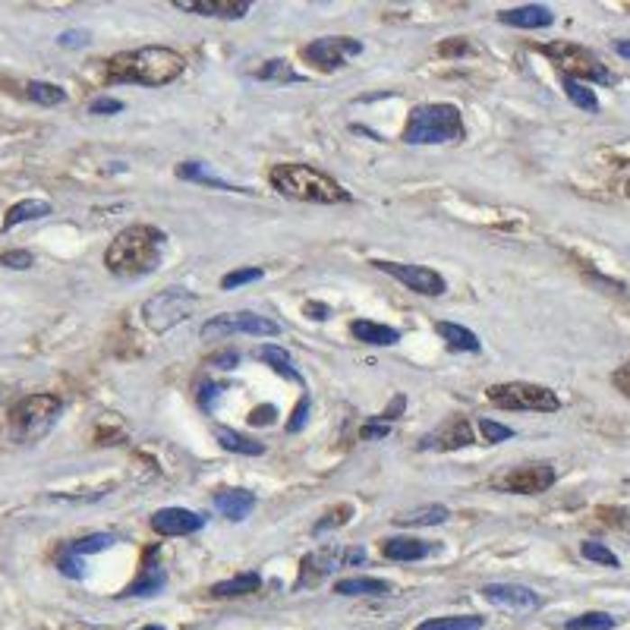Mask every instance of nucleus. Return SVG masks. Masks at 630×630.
<instances>
[{
  "instance_id": "nucleus-45",
  "label": "nucleus",
  "mask_w": 630,
  "mask_h": 630,
  "mask_svg": "<svg viewBox=\"0 0 630 630\" xmlns=\"http://www.w3.org/2000/svg\"><path fill=\"white\" fill-rule=\"evenodd\" d=\"M306 419H309V397H300V404H297L294 419L288 423V429H290V432H300L303 425H306Z\"/></svg>"
},
{
  "instance_id": "nucleus-38",
  "label": "nucleus",
  "mask_w": 630,
  "mask_h": 630,
  "mask_svg": "<svg viewBox=\"0 0 630 630\" xmlns=\"http://www.w3.org/2000/svg\"><path fill=\"white\" fill-rule=\"evenodd\" d=\"M350 514H353V507H350V505L337 507V511H328V514H324V520H318V524L313 526V536H324L328 530H337V526H343V524H347Z\"/></svg>"
},
{
  "instance_id": "nucleus-37",
  "label": "nucleus",
  "mask_w": 630,
  "mask_h": 630,
  "mask_svg": "<svg viewBox=\"0 0 630 630\" xmlns=\"http://www.w3.org/2000/svg\"><path fill=\"white\" fill-rule=\"evenodd\" d=\"M580 555L587 558V562L606 564V568H621L618 555H615L612 549H606L602 543H583V545H580Z\"/></svg>"
},
{
  "instance_id": "nucleus-44",
  "label": "nucleus",
  "mask_w": 630,
  "mask_h": 630,
  "mask_svg": "<svg viewBox=\"0 0 630 630\" xmlns=\"http://www.w3.org/2000/svg\"><path fill=\"white\" fill-rule=\"evenodd\" d=\"M88 111H92V114H120V111H123V101H117V98H95L92 105H88Z\"/></svg>"
},
{
  "instance_id": "nucleus-40",
  "label": "nucleus",
  "mask_w": 630,
  "mask_h": 630,
  "mask_svg": "<svg viewBox=\"0 0 630 630\" xmlns=\"http://www.w3.org/2000/svg\"><path fill=\"white\" fill-rule=\"evenodd\" d=\"M259 278H262V269H237V271H231V275L221 278V288L237 290V288H243V284L259 281Z\"/></svg>"
},
{
  "instance_id": "nucleus-16",
  "label": "nucleus",
  "mask_w": 630,
  "mask_h": 630,
  "mask_svg": "<svg viewBox=\"0 0 630 630\" xmlns=\"http://www.w3.org/2000/svg\"><path fill=\"white\" fill-rule=\"evenodd\" d=\"M202 526H205V517L187 511V507H161L151 517V530L161 533V536H189V533H199Z\"/></svg>"
},
{
  "instance_id": "nucleus-42",
  "label": "nucleus",
  "mask_w": 630,
  "mask_h": 630,
  "mask_svg": "<svg viewBox=\"0 0 630 630\" xmlns=\"http://www.w3.org/2000/svg\"><path fill=\"white\" fill-rule=\"evenodd\" d=\"M32 262H35V259H32L29 250H10V252H4V256H0V265H4V269H13V271L32 269Z\"/></svg>"
},
{
  "instance_id": "nucleus-47",
  "label": "nucleus",
  "mask_w": 630,
  "mask_h": 630,
  "mask_svg": "<svg viewBox=\"0 0 630 630\" xmlns=\"http://www.w3.org/2000/svg\"><path fill=\"white\" fill-rule=\"evenodd\" d=\"M208 362H212V366H218V369H233L240 362V353H237V350H224V353H215Z\"/></svg>"
},
{
  "instance_id": "nucleus-21",
  "label": "nucleus",
  "mask_w": 630,
  "mask_h": 630,
  "mask_svg": "<svg viewBox=\"0 0 630 630\" xmlns=\"http://www.w3.org/2000/svg\"><path fill=\"white\" fill-rule=\"evenodd\" d=\"M356 341L362 343H372V347H394L400 341V331L391 328V324H379V322H369V318H356L350 324Z\"/></svg>"
},
{
  "instance_id": "nucleus-35",
  "label": "nucleus",
  "mask_w": 630,
  "mask_h": 630,
  "mask_svg": "<svg viewBox=\"0 0 630 630\" xmlns=\"http://www.w3.org/2000/svg\"><path fill=\"white\" fill-rule=\"evenodd\" d=\"M564 627L568 630H612V627H618V618H612V615H606V612H587V615H580V618H571Z\"/></svg>"
},
{
  "instance_id": "nucleus-36",
  "label": "nucleus",
  "mask_w": 630,
  "mask_h": 630,
  "mask_svg": "<svg viewBox=\"0 0 630 630\" xmlns=\"http://www.w3.org/2000/svg\"><path fill=\"white\" fill-rule=\"evenodd\" d=\"M111 545H114V536H111V533H92V536L76 539V543L69 545V552H73V555H79V558H86V555H95V552L111 549Z\"/></svg>"
},
{
  "instance_id": "nucleus-55",
  "label": "nucleus",
  "mask_w": 630,
  "mask_h": 630,
  "mask_svg": "<svg viewBox=\"0 0 630 630\" xmlns=\"http://www.w3.org/2000/svg\"><path fill=\"white\" fill-rule=\"evenodd\" d=\"M627 196H630V183H627Z\"/></svg>"
},
{
  "instance_id": "nucleus-1",
  "label": "nucleus",
  "mask_w": 630,
  "mask_h": 630,
  "mask_svg": "<svg viewBox=\"0 0 630 630\" xmlns=\"http://www.w3.org/2000/svg\"><path fill=\"white\" fill-rule=\"evenodd\" d=\"M187 60L174 48H136L114 54L105 67L107 82H132V86H168L177 76H183Z\"/></svg>"
},
{
  "instance_id": "nucleus-12",
  "label": "nucleus",
  "mask_w": 630,
  "mask_h": 630,
  "mask_svg": "<svg viewBox=\"0 0 630 630\" xmlns=\"http://www.w3.org/2000/svg\"><path fill=\"white\" fill-rule=\"evenodd\" d=\"M375 269L391 275L394 281H400L404 288L416 290L423 297H442L448 290V281H444L438 271L432 269H423V265H400V262H385V259H375Z\"/></svg>"
},
{
  "instance_id": "nucleus-19",
  "label": "nucleus",
  "mask_w": 630,
  "mask_h": 630,
  "mask_svg": "<svg viewBox=\"0 0 630 630\" xmlns=\"http://www.w3.org/2000/svg\"><path fill=\"white\" fill-rule=\"evenodd\" d=\"M435 552V545L425 543V539H410V536H394L381 543V555L388 562H423Z\"/></svg>"
},
{
  "instance_id": "nucleus-9",
  "label": "nucleus",
  "mask_w": 630,
  "mask_h": 630,
  "mask_svg": "<svg viewBox=\"0 0 630 630\" xmlns=\"http://www.w3.org/2000/svg\"><path fill=\"white\" fill-rule=\"evenodd\" d=\"M231 334L278 337L281 334V324L256 313H221L202 324V337H205V341H221V337H231Z\"/></svg>"
},
{
  "instance_id": "nucleus-43",
  "label": "nucleus",
  "mask_w": 630,
  "mask_h": 630,
  "mask_svg": "<svg viewBox=\"0 0 630 630\" xmlns=\"http://www.w3.org/2000/svg\"><path fill=\"white\" fill-rule=\"evenodd\" d=\"M275 416H278V406L265 404V406H256V410L250 413V423L252 425H271L275 423Z\"/></svg>"
},
{
  "instance_id": "nucleus-14",
  "label": "nucleus",
  "mask_w": 630,
  "mask_h": 630,
  "mask_svg": "<svg viewBox=\"0 0 630 630\" xmlns=\"http://www.w3.org/2000/svg\"><path fill=\"white\" fill-rule=\"evenodd\" d=\"M341 558L343 552L334 549V545H324V549H315L303 558L300 564V577H297V589H306V587H318L324 577H331L337 568H341Z\"/></svg>"
},
{
  "instance_id": "nucleus-54",
  "label": "nucleus",
  "mask_w": 630,
  "mask_h": 630,
  "mask_svg": "<svg viewBox=\"0 0 630 630\" xmlns=\"http://www.w3.org/2000/svg\"><path fill=\"white\" fill-rule=\"evenodd\" d=\"M139 630H164L161 625H145V627H139Z\"/></svg>"
},
{
  "instance_id": "nucleus-24",
  "label": "nucleus",
  "mask_w": 630,
  "mask_h": 630,
  "mask_svg": "<svg viewBox=\"0 0 630 630\" xmlns=\"http://www.w3.org/2000/svg\"><path fill=\"white\" fill-rule=\"evenodd\" d=\"M50 215V202L44 199H23L4 215V231H13V227L25 224V221H38Z\"/></svg>"
},
{
  "instance_id": "nucleus-34",
  "label": "nucleus",
  "mask_w": 630,
  "mask_h": 630,
  "mask_svg": "<svg viewBox=\"0 0 630 630\" xmlns=\"http://www.w3.org/2000/svg\"><path fill=\"white\" fill-rule=\"evenodd\" d=\"M256 79H265V82H303V76L297 73L288 60H269L262 69H256Z\"/></svg>"
},
{
  "instance_id": "nucleus-29",
  "label": "nucleus",
  "mask_w": 630,
  "mask_h": 630,
  "mask_svg": "<svg viewBox=\"0 0 630 630\" xmlns=\"http://www.w3.org/2000/svg\"><path fill=\"white\" fill-rule=\"evenodd\" d=\"M164 587H168V574H164L161 568H155V564H149V568L142 571V577L132 580L130 587L123 589V596H158Z\"/></svg>"
},
{
  "instance_id": "nucleus-6",
  "label": "nucleus",
  "mask_w": 630,
  "mask_h": 630,
  "mask_svg": "<svg viewBox=\"0 0 630 630\" xmlns=\"http://www.w3.org/2000/svg\"><path fill=\"white\" fill-rule=\"evenodd\" d=\"M543 54L562 69V76L577 82H599V86H612L615 76L606 69V63L593 54V50L580 48V44L571 41H555V44H543Z\"/></svg>"
},
{
  "instance_id": "nucleus-50",
  "label": "nucleus",
  "mask_w": 630,
  "mask_h": 630,
  "mask_svg": "<svg viewBox=\"0 0 630 630\" xmlns=\"http://www.w3.org/2000/svg\"><path fill=\"white\" fill-rule=\"evenodd\" d=\"M388 432H391V425H388V423H369V425H362L360 435L362 438H385Z\"/></svg>"
},
{
  "instance_id": "nucleus-48",
  "label": "nucleus",
  "mask_w": 630,
  "mask_h": 630,
  "mask_svg": "<svg viewBox=\"0 0 630 630\" xmlns=\"http://www.w3.org/2000/svg\"><path fill=\"white\" fill-rule=\"evenodd\" d=\"M57 41H60L63 48H82V44L88 41V35H86V32H63Z\"/></svg>"
},
{
  "instance_id": "nucleus-25",
  "label": "nucleus",
  "mask_w": 630,
  "mask_h": 630,
  "mask_svg": "<svg viewBox=\"0 0 630 630\" xmlns=\"http://www.w3.org/2000/svg\"><path fill=\"white\" fill-rule=\"evenodd\" d=\"M259 587H262V577H259L256 571H246V574H237V577H231V580L215 583L212 596H218V599H231V596H250V593H259Z\"/></svg>"
},
{
  "instance_id": "nucleus-20",
  "label": "nucleus",
  "mask_w": 630,
  "mask_h": 630,
  "mask_svg": "<svg viewBox=\"0 0 630 630\" xmlns=\"http://www.w3.org/2000/svg\"><path fill=\"white\" fill-rule=\"evenodd\" d=\"M215 507H218L227 520L240 524V520H246L256 511V495H252L250 488H227V492L215 495Z\"/></svg>"
},
{
  "instance_id": "nucleus-53",
  "label": "nucleus",
  "mask_w": 630,
  "mask_h": 630,
  "mask_svg": "<svg viewBox=\"0 0 630 630\" xmlns=\"http://www.w3.org/2000/svg\"><path fill=\"white\" fill-rule=\"evenodd\" d=\"M615 50H618L625 60H630V38H621V41H615Z\"/></svg>"
},
{
  "instance_id": "nucleus-28",
  "label": "nucleus",
  "mask_w": 630,
  "mask_h": 630,
  "mask_svg": "<svg viewBox=\"0 0 630 630\" xmlns=\"http://www.w3.org/2000/svg\"><path fill=\"white\" fill-rule=\"evenodd\" d=\"M438 334L448 341L451 350H467V353H479V337L473 334L470 328H463V324H454V322H438L435 324Z\"/></svg>"
},
{
  "instance_id": "nucleus-11",
  "label": "nucleus",
  "mask_w": 630,
  "mask_h": 630,
  "mask_svg": "<svg viewBox=\"0 0 630 630\" xmlns=\"http://www.w3.org/2000/svg\"><path fill=\"white\" fill-rule=\"evenodd\" d=\"M360 54H362V41H356V38H347V35L315 38V41L309 44L306 50H303V57H306L309 63H315L318 69H324V73H331V69H341L343 63L350 60V57H360Z\"/></svg>"
},
{
  "instance_id": "nucleus-31",
  "label": "nucleus",
  "mask_w": 630,
  "mask_h": 630,
  "mask_svg": "<svg viewBox=\"0 0 630 630\" xmlns=\"http://www.w3.org/2000/svg\"><path fill=\"white\" fill-rule=\"evenodd\" d=\"M562 86H564V95H568V98L574 101L580 111L599 114V98H596V92L587 86V82H577V79H568V76H562Z\"/></svg>"
},
{
  "instance_id": "nucleus-5",
  "label": "nucleus",
  "mask_w": 630,
  "mask_h": 630,
  "mask_svg": "<svg viewBox=\"0 0 630 630\" xmlns=\"http://www.w3.org/2000/svg\"><path fill=\"white\" fill-rule=\"evenodd\" d=\"M63 410V400L57 394H29L16 400L10 410V435L16 442H38L54 429L57 416Z\"/></svg>"
},
{
  "instance_id": "nucleus-22",
  "label": "nucleus",
  "mask_w": 630,
  "mask_h": 630,
  "mask_svg": "<svg viewBox=\"0 0 630 630\" xmlns=\"http://www.w3.org/2000/svg\"><path fill=\"white\" fill-rule=\"evenodd\" d=\"M337 596H391L394 583L379 580V577H347L334 583Z\"/></svg>"
},
{
  "instance_id": "nucleus-8",
  "label": "nucleus",
  "mask_w": 630,
  "mask_h": 630,
  "mask_svg": "<svg viewBox=\"0 0 630 630\" xmlns=\"http://www.w3.org/2000/svg\"><path fill=\"white\" fill-rule=\"evenodd\" d=\"M196 306H199V297L196 294L180 290V288H168V290H161V294L149 297V300L142 303V322L149 324L151 331L164 334V331H170L180 322H187Z\"/></svg>"
},
{
  "instance_id": "nucleus-17",
  "label": "nucleus",
  "mask_w": 630,
  "mask_h": 630,
  "mask_svg": "<svg viewBox=\"0 0 630 630\" xmlns=\"http://www.w3.org/2000/svg\"><path fill=\"white\" fill-rule=\"evenodd\" d=\"M174 6L177 10L215 16V19H243L252 10L250 0H174Z\"/></svg>"
},
{
  "instance_id": "nucleus-51",
  "label": "nucleus",
  "mask_w": 630,
  "mask_h": 630,
  "mask_svg": "<svg viewBox=\"0 0 630 630\" xmlns=\"http://www.w3.org/2000/svg\"><path fill=\"white\" fill-rule=\"evenodd\" d=\"M362 562H366V552H362V549H347V552H343V558H341L343 568H347V564H362Z\"/></svg>"
},
{
  "instance_id": "nucleus-49",
  "label": "nucleus",
  "mask_w": 630,
  "mask_h": 630,
  "mask_svg": "<svg viewBox=\"0 0 630 630\" xmlns=\"http://www.w3.org/2000/svg\"><path fill=\"white\" fill-rule=\"evenodd\" d=\"M218 391H221V385H202L199 404L205 406V410H212V406H215V400H218Z\"/></svg>"
},
{
  "instance_id": "nucleus-26",
  "label": "nucleus",
  "mask_w": 630,
  "mask_h": 630,
  "mask_svg": "<svg viewBox=\"0 0 630 630\" xmlns=\"http://www.w3.org/2000/svg\"><path fill=\"white\" fill-rule=\"evenodd\" d=\"M256 360L269 362V366L275 369L278 375H284V379L297 381V385H300V381H303V375L294 369V360H290V353H288V350H284V347H275V343H265V347H259V350H256Z\"/></svg>"
},
{
  "instance_id": "nucleus-52",
  "label": "nucleus",
  "mask_w": 630,
  "mask_h": 630,
  "mask_svg": "<svg viewBox=\"0 0 630 630\" xmlns=\"http://www.w3.org/2000/svg\"><path fill=\"white\" fill-rule=\"evenodd\" d=\"M306 315H313L315 322H324V318H328V306H322V303H306Z\"/></svg>"
},
{
  "instance_id": "nucleus-27",
  "label": "nucleus",
  "mask_w": 630,
  "mask_h": 630,
  "mask_svg": "<svg viewBox=\"0 0 630 630\" xmlns=\"http://www.w3.org/2000/svg\"><path fill=\"white\" fill-rule=\"evenodd\" d=\"M215 438H218L221 448L233 451V454H243V457H262L265 454L262 442H250L246 435H240V432H233V429H224V425L215 429Z\"/></svg>"
},
{
  "instance_id": "nucleus-46",
  "label": "nucleus",
  "mask_w": 630,
  "mask_h": 630,
  "mask_svg": "<svg viewBox=\"0 0 630 630\" xmlns=\"http://www.w3.org/2000/svg\"><path fill=\"white\" fill-rule=\"evenodd\" d=\"M612 381H615V388L625 394V397H630V362H625L621 369H615Z\"/></svg>"
},
{
  "instance_id": "nucleus-4",
  "label": "nucleus",
  "mask_w": 630,
  "mask_h": 630,
  "mask_svg": "<svg viewBox=\"0 0 630 630\" xmlns=\"http://www.w3.org/2000/svg\"><path fill=\"white\" fill-rule=\"evenodd\" d=\"M463 139V117L461 107L438 101V105H419L413 107L410 120L404 126L406 145H442Z\"/></svg>"
},
{
  "instance_id": "nucleus-7",
  "label": "nucleus",
  "mask_w": 630,
  "mask_h": 630,
  "mask_svg": "<svg viewBox=\"0 0 630 630\" xmlns=\"http://www.w3.org/2000/svg\"><path fill=\"white\" fill-rule=\"evenodd\" d=\"M488 404L501 406V410H526V413H555L562 410V400L552 388L533 385V381H505V385H492L486 391Z\"/></svg>"
},
{
  "instance_id": "nucleus-23",
  "label": "nucleus",
  "mask_w": 630,
  "mask_h": 630,
  "mask_svg": "<svg viewBox=\"0 0 630 630\" xmlns=\"http://www.w3.org/2000/svg\"><path fill=\"white\" fill-rule=\"evenodd\" d=\"M451 517V511L444 505H419V507H410V511L397 514L394 524L397 526H438Z\"/></svg>"
},
{
  "instance_id": "nucleus-39",
  "label": "nucleus",
  "mask_w": 630,
  "mask_h": 630,
  "mask_svg": "<svg viewBox=\"0 0 630 630\" xmlns=\"http://www.w3.org/2000/svg\"><path fill=\"white\" fill-rule=\"evenodd\" d=\"M57 571L67 577H73V580H79V577H86V564H82L79 555H73L69 549H63L60 555H57Z\"/></svg>"
},
{
  "instance_id": "nucleus-2",
  "label": "nucleus",
  "mask_w": 630,
  "mask_h": 630,
  "mask_svg": "<svg viewBox=\"0 0 630 630\" xmlns=\"http://www.w3.org/2000/svg\"><path fill=\"white\" fill-rule=\"evenodd\" d=\"M164 233L151 224H132L111 240L105 252V265L117 278H142L161 265Z\"/></svg>"
},
{
  "instance_id": "nucleus-15",
  "label": "nucleus",
  "mask_w": 630,
  "mask_h": 630,
  "mask_svg": "<svg viewBox=\"0 0 630 630\" xmlns=\"http://www.w3.org/2000/svg\"><path fill=\"white\" fill-rule=\"evenodd\" d=\"M473 444V429L467 419H451V423L438 425L435 432L419 438V451H457Z\"/></svg>"
},
{
  "instance_id": "nucleus-10",
  "label": "nucleus",
  "mask_w": 630,
  "mask_h": 630,
  "mask_svg": "<svg viewBox=\"0 0 630 630\" xmlns=\"http://www.w3.org/2000/svg\"><path fill=\"white\" fill-rule=\"evenodd\" d=\"M555 467L549 463H524V467L505 470L492 479V486L498 492H514V495H543L555 486Z\"/></svg>"
},
{
  "instance_id": "nucleus-33",
  "label": "nucleus",
  "mask_w": 630,
  "mask_h": 630,
  "mask_svg": "<svg viewBox=\"0 0 630 630\" xmlns=\"http://www.w3.org/2000/svg\"><path fill=\"white\" fill-rule=\"evenodd\" d=\"M25 95H29L35 105H44V107H54V105H63L67 101V92L54 82H41V79H32L25 86Z\"/></svg>"
},
{
  "instance_id": "nucleus-13",
  "label": "nucleus",
  "mask_w": 630,
  "mask_h": 630,
  "mask_svg": "<svg viewBox=\"0 0 630 630\" xmlns=\"http://www.w3.org/2000/svg\"><path fill=\"white\" fill-rule=\"evenodd\" d=\"M482 596H486L492 606L505 608V612H517V615H526V612H536L543 606L536 593L524 583H486L482 587Z\"/></svg>"
},
{
  "instance_id": "nucleus-3",
  "label": "nucleus",
  "mask_w": 630,
  "mask_h": 630,
  "mask_svg": "<svg viewBox=\"0 0 630 630\" xmlns=\"http://www.w3.org/2000/svg\"><path fill=\"white\" fill-rule=\"evenodd\" d=\"M271 187L281 196L297 202H315V205H337V202H350L353 196L341 187L337 180H331L328 174H322L318 168L309 164H278L269 174Z\"/></svg>"
},
{
  "instance_id": "nucleus-30",
  "label": "nucleus",
  "mask_w": 630,
  "mask_h": 630,
  "mask_svg": "<svg viewBox=\"0 0 630 630\" xmlns=\"http://www.w3.org/2000/svg\"><path fill=\"white\" fill-rule=\"evenodd\" d=\"M177 177H180V180H196V183H205V187L224 189V193H246V189L231 187V183H224V180H218V177H212V174L205 170V164H199V161L180 164V168H177Z\"/></svg>"
},
{
  "instance_id": "nucleus-18",
  "label": "nucleus",
  "mask_w": 630,
  "mask_h": 630,
  "mask_svg": "<svg viewBox=\"0 0 630 630\" xmlns=\"http://www.w3.org/2000/svg\"><path fill=\"white\" fill-rule=\"evenodd\" d=\"M498 23L514 25V29H549V25L555 23V13L543 4H526V6H517V10L498 13Z\"/></svg>"
},
{
  "instance_id": "nucleus-32",
  "label": "nucleus",
  "mask_w": 630,
  "mask_h": 630,
  "mask_svg": "<svg viewBox=\"0 0 630 630\" xmlns=\"http://www.w3.org/2000/svg\"><path fill=\"white\" fill-rule=\"evenodd\" d=\"M486 618L479 615H448V618H432L423 621L416 630H482Z\"/></svg>"
},
{
  "instance_id": "nucleus-41",
  "label": "nucleus",
  "mask_w": 630,
  "mask_h": 630,
  "mask_svg": "<svg viewBox=\"0 0 630 630\" xmlns=\"http://www.w3.org/2000/svg\"><path fill=\"white\" fill-rule=\"evenodd\" d=\"M479 429H482V435H486L488 444H498V442H507V438H514L511 425H501V423H495V419H482Z\"/></svg>"
}]
</instances>
